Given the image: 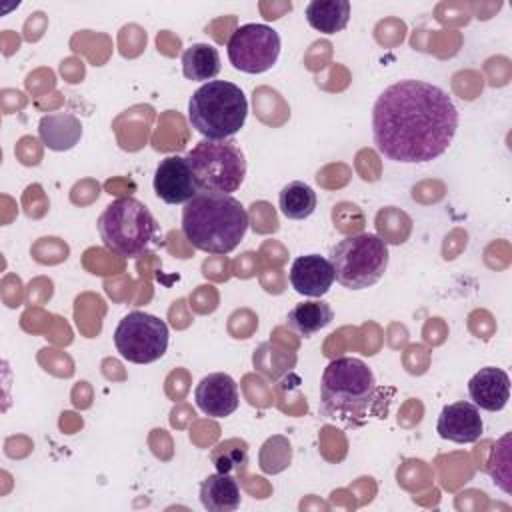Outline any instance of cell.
I'll use <instances>...</instances> for the list:
<instances>
[{"instance_id":"1","label":"cell","mask_w":512,"mask_h":512,"mask_svg":"<svg viewBox=\"0 0 512 512\" xmlns=\"http://www.w3.org/2000/svg\"><path fill=\"white\" fill-rule=\"evenodd\" d=\"M458 110L440 86L400 80L384 88L372 108L376 150L400 164H422L442 156L454 140Z\"/></svg>"},{"instance_id":"2","label":"cell","mask_w":512,"mask_h":512,"mask_svg":"<svg viewBox=\"0 0 512 512\" xmlns=\"http://www.w3.org/2000/svg\"><path fill=\"white\" fill-rule=\"evenodd\" d=\"M378 388L372 368L352 356H340L326 364L320 380V414L328 420L358 428L370 416L384 418L388 398Z\"/></svg>"},{"instance_id":"3","label":"cell","mask_w":512,"mask_h":512,"mask_svg":"<svg viewBox=\"0 0 512 512\" xmlns=\"http://www.w3.org/2000/svg\"><path fill=\"white\" fill-rule=\"evenodd\" d=\"M248 230V212L230 194L198 192L182 208V234L208 254L232 252Z\"/></svg>"},{"instance_id":"4","label":"cell","mask_w":512,"mask_h":512,"mask_svg":"<svg viewBox=\"0 0 512 512\" xmlns=\"http://www.w3.org/2000/svg\"><path fill=\"white\" fill-rule=\"evenodd\" d=\"M248 116V100L228 80L204 82L188 100V122L208 140H224L240 132Z\"/></svg>"},{"instance_id":"5","label":"cell","mask_w":512,"mask_h":512,"mask_svg":"<svg viewBox=\"0 0 512 512\" xmlns=\"http://www.w3.org/2000/svg\"><path fill=\"white\" fill-rule=\"evenodd\" d=\"M158 224L136 198L124 196L110 202L98 218V232L108 250L122 258H138L156 238Z\"/></svg>"},{"instance_id":"6","label":"cell","mask_w":512,"mask_h":512,"mask_svg":"<svg viewBox=\"0 0 512 512\" xmlns=\"http://www.w3.org/2000/svg\"><path fill=\"white\" fill-rule=\"evenodd\" d=\"M186 162L192 170L198 190L208 194L236 192L246 176L244 152L232 138L200 140L186 154Z\"/></svg>"},{"instance_id":"7","label":"cell","mask_w":512,"mask_h":512,"mask_svg":"<svg viewBox=\"0 0 512 512\" xmlns=\"http://www.w3.org/2000/svg\"><path fill=\"white\" fill-rule=\"evenodd\" d=\"M334 278L348 290L376 284L388 268V246L378 234H356L340 240L330 250Z\"/></svg>"},{"instance_id":"8","label":"cell","mask_w":512,"mask_h":512,"mask_svg":"<svg viewBox=\"0 0 512 512\" xmlns=\"http://www.w3.org/2000/svg\"><path fill=\"white\" fill-rule=\"evenodd\" d=\"M168 324L154 314L128 312L114 330V346L120 356L134 364L160 360L168 348Z\"/></svg>"},{"instance_id":"9","label":"cell","mask_w":512,"mask_h":512,"mask_svg":"<svg viewBox=\"0 0 512 512\" xmlns=\"http://www.w3.org/2000/svg\"><path fill=\"white\" fill-rule=\"evenodd\" d=\"M230 64L246 74L270 70L280 56V36L266 24L238 26L226 44Z\"/></svg>"},{"instance_id":"10","label":"cell","mask_w":512,"mask_h":512,"mask_svg":"<svg viewBox=\"0 0 512 512\" xmlns=\"http://www.w3.org/2000/svg\"><path fill=\"white\" fill-rule=\"evenodd\" d=\"M154 192L166 204H186L200 190L194 182L192 170L182 156H166L154 172Z\"/></svg>"},{"instance_id":"11","label":"cell","mask_w":512,"mask_h":512,"mask_svg":"<svg viewBox=\"0 0 512 512\" xmlns=\"http://www.w3.org/2000/svg\"><path fill=\"white\" fill-rule=\"evenodd\" d=\"M196 406L210 418H226L236 412L240 404L238 384L226 372H212L204 376L194 390Z\"/></svg>"},{"instance_id":"12","label":"cell","mask_w":512,"mask_h":512,"mask_svg":"<svg viewBox=\"0 0 512 512\" xmlns=\"http://www.w3.org/2000/svg\"><path fill=\"white\" fill-rule=\"evenodd\" d=\"M436 432L440 438L456 444H470L480 440L484 422L478 406L466 400L446 404L438 416Z\"/></svg>"},{"instance_id":"13","label":"cell","mask_w":512,"mask_h":512,"mask_svg":"<svg viewBox=\"0 0 512 512\" xmlns=\"http://www.w3.org/2000/svg\"><path fill=\"white\" fill-rule=\"evenodd\" d=\"M288 280H290V286L298 294L310 296V298H320L332 288L336 278H334V268L328 258H324L320 254H304L292 262Z\"/></svg>"},{"instance_id":"14","label":"cell","mask_w":512,"mask_h":512,"mask_svg":"<svg viewBox=\"0 0 512 512\" xmlns=\"http://www.w3.org/2000/svg\"><path fill=\"white\" fill-rule=\"evenodd\" d=\"M468 394L472 404L482 410L498 412L508 404L510 398V378L502 368L486 366L480 368L468 380Z\"/></svg>"},{"instance_id":"15","label":"cell","mask_w":512,"mask_h":512,"mask_svg":"<svg viewBox=\"0 0 512 512\" xmlns=\"http://www.w3.org/2000/svg\"><path fill=\"white\" fill-rule=\"evenodd\" d=\"M38 136L48 150L66 152L82 138V122L70 112H52L40 118Z\"/></svg>"},{"instance_id":"16","label":"cell","mask_w":512,"mask_h":512,"mask_svg":"<svg viewBox=\"0 0 512 512\" xmlns=\"http://www.w3.org/2000/svg\"><path fill=\"white\" fill-rule=\"evenodd\" d=\"M240 500V486L228 472L210 474L200 484V502L210 512H234Z\"/></svg>"},{"instance_id":"17","label":"cell","mask_w":512,"mask_h":512,"mask_svg":"<svg viewBox=\"0 0 512 512\" xmlns=\"http://www.w3.org/2000/svg\"><path fill=\"white\" fill-rule=\"evenodd\" d=\"M308 24L322 34H336L346 28L350 20L348 0H312L306 6Z\"/></svg>"},{"instance_id":"18","label":"cell","mask_w":512,"mask_h":512,"mask_svg":"<svg viewBox=\"0 0 512 512\" xmlns=\"http://www.w3.org/2000/svg\"><path fill=\"white\" fill-rule=\"evenodd\" d=\"M332 318H334V312H332L328 302L308 300V302L296 304L288 312L286 324H288V328H292L300 336L308 338V336L320 332L324 326H328L332 322Z\"/></svg>"},{"instance_id":"19","label":"cell","mask_w":512,"mask_h":512,"mask_svg":"<svg viewBox=\"0 0 512 512\" xmlns=\"http://www.w3.org/2000/svg\"><path fill=\"white\" fill-rule=\"evenodd\" d=\"M182 72L188 80L210 82L220 72V54L212 44H192L182 52Z\"/></svg>"},{"instance_id":"20","label":"cell","mask_w":512,"mask_h":512,"mask_svg":"<svg viewBox=\"0 0 512 512\" xmlns=\"http://www.w3.org/2000/svg\"><path fill=\"white\" fill-rule=\"evenodd\" d=\"M280 212L290 220H304L316 210V192L302 180L288 182L278 196Z\"/></svg>"},{"instance_id":"21","label":"cell","mask_w":512,"mask_h":512,"mask_svg":"<svg viewBox=\"0 0 512 512\" xmlns=\"http://www.w3.org/2000/svg\"><path fill=\"white\" fill-rule=\"evenodd\" d=\"M292 462V444L286 436L274 434L258 450V466L264 474H280Z\"/></svg>"},{"instance_id":"22","label":"cell","mask_w":512,"mask_h":512,"mask_svg":"<svg viewBox=\"0 0 512 512\" xmlns=\"http://www.w3.org/2000/svg\"><path fill=\"white\" fill-rule=\"evenodd\" d=\"M218 472H230L232 468H242L246 462V448H234L228 450L222 458H214Z\"/></svg>"}]
</instances>
